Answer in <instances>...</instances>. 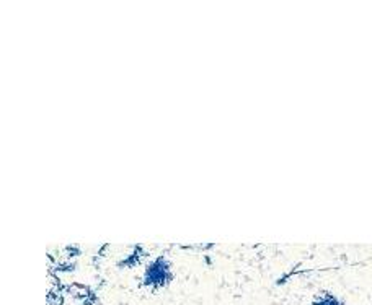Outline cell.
Segmentation results:
<instances>
[{"label":"cell","instance_id":"cell-1","mask_svg":"<svg viewBox=\"0 0 372 305\" xmlns=\"http://www.w3.org/2000/svg\"><path fill=\"white\" fill-rule=\"evenodd\" d=\"M312 305H345L343 300H340L331 292H322L318 297L312 302Z\"/></svg>","mask_w":372,"mask_h":305}]
</instances>
